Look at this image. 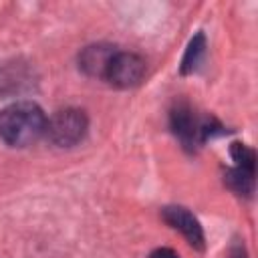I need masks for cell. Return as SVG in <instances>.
Returning a JSON list of instances; mask_svg holds the SVG:
<instances>
[{"label": "cell", "instance_id": "1", "mask_svg": "<svg viewBox=\"0 0 258 258\" xmlns=\"http://www.w3.org/2000/svg\"><path fill=\"white\" fill-rule=\"evenodd\" d=\"M44 129V111L32 101H16L0 111V139L10 147L32 145Z\"/></svg>", "mask_w": 258, "mask_h": 258}, {"label": "cell", "instance_id": "2", "mask_svg": "<svg viewBox=\"0 0 258 258\" xmlns=\"http://www.w3.org/2000/svg\"><path fill=\"white\" fill-rule=\"evenodd\" d=\"M169 125L181 145L189 151L198 149L214 135L224 133V125L216 117L198 113L187 101H175L169 111Z\"/></svg>", "mask_w": 258, "mask_h": 258}, {"label": "cell", "instance_id": "3", "mask_svg": "<svg viewBox=\"0 0 258 258\" xmlns=\"http://www.w3.org/2000/svg\"><path fill=\"white\" fill-rule=\"evenodd\" d=\"M87 129H89L87 113L77 107H67L56 111L46 121L44 133L50 139V143H54L56 147H73L85 139Z\"/></svg>", "mask_w": 258, "mask_h": 258}, {"label": "cell", "instance_id": "4", "mask_svg": "<svg viewBox=\"0 0 258 258\" xmlns=\"http://www.w3.org/2000/svg\"><path fill=\"white\" fill-rule=\"evenodd\" d=\"M143 77H145V58L137 52L117 50L107 69L105 81L117 89H129L139 85Z\"/></svg>", "mask_w": 258, "mask_h": 258}, {"label": "cell", "instance_id": "5", "mask_svg": "<svg viewBox=\"0 0 258 258\" xmlns=\"http://www.w3.org/2000/svg\"><path fill=\"white\" fill-rule=\"evenodd\" d=\"M161 216L163 220L177 232L183 234V238L196 248V250H204L206 246V236H204V230L200 226V222L196 220V216L183 208V206H167L161 210Z\"/></svg>", "mask_w": 258, "mask_h": 258}, {"label": "cell", "instance_id": "6", "mask_svg": "<svg viewBox=\"0 0 258 258\" xmlns=\"http://www.w3.org/2000/svg\"><path fill=\"white\" fill-rule=\"evenodd\" d=\"M119 48L113 46V44H105V42H99V44H89L85 46L81 52H79V69L87 75V77H93V79H103L105 81V75H107V69L115 56Z\"/></svg>", "mask_w": 258, "mask_h": 258}, {"label": "cell", "instance_id": "7", "mask_svg": "<svg viewBox=\"0 0 258 258\" xmlns=\"http://www.w3.org/2000/svg\"><path fill=\"white\" fill-rule=\"evenodd\" d=\"M254 175H256V171H248V169L232 167V169L226 171L224 181H226V185H228L232 191L250 198V196L254 194V185H256V183H254Z\"/></svg>", "mask_w": 258, "mask_h": 258}, {"label": "cell", "instance_id": "8", "mask_svg": "<svg viewBox=\"0 0 258 258\" xmlns=\"http://www.w3.org/2000/svg\"><path fill=\"white\" fill-rule=\"evenodd\" d=\"M204 52H206V36L202 32H198L189 44H187V50L183 54V60H181V75H187L191 71L198 69V64L202 62L204 58Z\"/></svg>", "mask_w": 258, "mask_h": 258}, {"label": "cell", "instance_id": "9", "mask_svg": "<svg viewBox=\"0 0 258 258\" xmlns=\"http://www.w3.org/2000/svg\"><path fill=\"white\" fill-rule=\"evenodd\" d=\"M230 155L236 161V167L248 169V171H256V153L246 143H232Z\"/></svg>", "mask_w": 258, "mask_h": 258}, {"label": "cell", "instance_id": "10", "mask_svg": "<svg viewBox=\"0 0 258 258\" xmlns=\"http://www.w3.org/2000/svg\"><path fill=\"white\" fill-rule=\"evenodd\" d=\"M149 258H179V256L169 248H157V250H153L149 254Z\"/></svg>", "mask_w": 258, "mask_h": 258}, {"label": "cell", "instance_id": "11", "mask_svg": "<svg viewBox=\"0 0 258 258\" xmlns=\"http://www.w3.org/2000/svg\"><path fill=\"white\" fill-rule=\"evenodd\" d=\"M230 258H248L244 244H234L232 250H230Z\"/></svg>", "mask_w": 258, "mask_h": 258}]
</instances>
